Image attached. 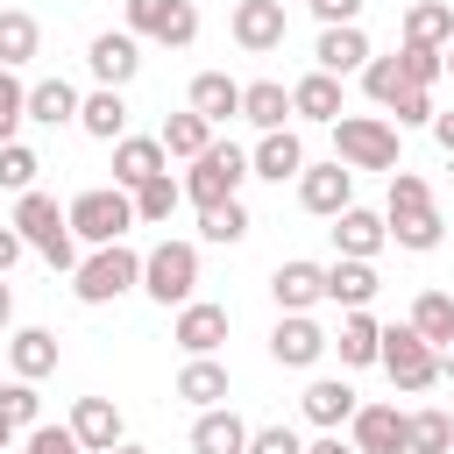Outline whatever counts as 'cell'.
<instances>
[{
	"mask_svg": "<svg viewBox=\"0 0 454 454\" xmlns=\"http://www.w3.org/2000/svg\"><path fill=\"white\" fill-rule=\"evenodd\" d=\"M71 433H78L85 454H106V447H121L128 426H121V404H114V397H78V404H71Z\"/></svg>",
	"mask_w": 454,
	"mask_h": 454,
	"instance_id": "cell-13",
	"label": "cell"
},
{
	"mask_svg": "<svg viewBox=\"0 0 454 454\" xmlns=\"http://www.w3.org/2000/svg\"><path fill=\"white\" fill-rule=\"evenodd\" d=\"M142 284V255L128 248V241H106V248H92L78 270H71V291H78V305H114L121 291H135Z\"/></svg>",
	"mask_w": 454,
	"mask_h": 454,
	"instance_id": "cell-2",
	"label": "cell"
},
{
	"mask_svg": "<svg viewBox=\"0 0 454 454\" xmlns=\"http://www.w3.org/2000/svg\"><path fill=\"white\" fill-rule=\"evenodd\" d=\"M192 114H206L213 128L234 121V114H241V85H234L227 71H199V78H192Z\"/></svg>",
	"mask_w": 454,
	"mask_h": 454,
	"instance_id": "cell-27",
	"label": "cell"
},
{
	"mask_svg": "<svg viewBox=\"0 0 454 454\" xmlns=\"http://www.w3.org/2000/svg\"><path fill=\"white\" fill-rule=\"evenodd\" d=\"M106 454H149V447H128V440H121V447H106Z\"/></svg>",
	"mask_w": 454,
	"mask_h": 454,
	"instance_id": "cell-56",
	"label": "cell"
},
{
	"mask_svg": "<svg viewBox=\"0 0 454 454\" xmlns=\"http://www.w3.org/2000/svg\"><path fill=\"white\" fill-rule=\"evenodd\" d=\"M199 234H206V241H241V234H248V213H241V199H220V206H206V213H199Z\"/></svg>",
	"mask_w": 454,
	"mask_h": 454,
	"instance_id": "cell-40",
	"label": "cell"
},
{
	"mask_svg": "<svg viewBox=\"0 0 454 454\" xmlns=\"http://www.w3.org/2000/svg\"><path fill=\"white\" fill-rule=\"evenodd\" d=\"M312 57H319V71H333V78H340V71H362V64H369V35H362L355 21L319 28V50H312Z\"/></svg>",
	"mask_w": 454,
	"mask_h": 454,
	"instance_id": "cell-25",
	"label": "cell"
},
{
	"mask_svg": "<svg viewBox=\"0 0 454 454\" xmlns=\"http://www.w3.org/2000/svg\"><path fill=\"white\" fill-rule=\"evenodd\" d=\"M78 128H85L92 142H121V135H128V99H121L114 85L85 92V99H78Z\"/></svg>",
	"mask_w": 454,
	"mask_h": 454,
	"instance_id": "cell-22",
	"label": "cell"
},
{
	"mask_svg": "<svg viewBox=\"0 0 454 454\" xmlns=\"http://www.w3.org/2000/svg\"><path fill=\"white\" fill-rule=\"evenodd\" d=\"M21 248H28V241H21V234H14V220H7V227H0V277L21 262Z\"/></svg>",
	"mask_w": 454,
	"mask_h": 454,
	"instance_id": "cell-50",
	"label": "cell"
},
{
	"mask_svg": "<svg viewBox=\"0 0 454 454\" xmlns=\"http://www.w3.org/2000/svg\"><path fill=\"white\" fill-rule=\"evenodd\" d=\"M7 369H14L21 383L50 376V369H57V333H50V326H21V333L7 340Z\"/></svg>",
	"mask_w": 454,
	"mask_h": 454,
	"instance_id": "cell-24",
	"label": "cell"
},
{
	"mask_svg": "<svg viewBox=\"0 0 454 454\" xmlns=\"http://www.w3.org/2000/svg\"><path fill=\"white\" fill-rule=\"evenodd\" d=\"M426 206H433V184L397 163V170H390V206H383V220H404V213H426Z\"/></svg>",
	"mask_w": 454,
	"mask_h": 454,
	"instance_id": "cell-37",
	"label": "cell"
},
{
	"mask_svg": "<svg viewBox=\"0 0 454 454\" xmlns=\"http://www.w3.org/2000/svg\"><path fill=\"white\" fill-rule=\"evenodd\" d=\"M21 454H85L71 426H28V447Z\"/></svg>",
	"mask_w": 454,
	"mask_h": 454,
	"instance_id": "cell-48",
	"label": "cell"
},
{
	"mask_svg": "<svg viewBox=\"0 0 454 454\" xmlns=\"http://www.w3.org/2000/svg\"><path fill=\"white\" fill-rule=\"evenodd\" d=\"M28 121V85L0 64V142H14V128Z\"/></svg>",
	"mask_w": 454,
	"mask_h": 454,
	"instance_id": "cell-43",
	"label": "cell"
},
{
	"mask_svg": "<svg viewBox=\"0 0 454 454\" xmlns=\"http://www.w3.org/2000/svg\"><path fill=\"white\" fill-rule=\"evenodd\" d=\"M128 35H149V43L184 50L199 35V7L192 0H128Z\"/></svg>",
	"mask_w": 454,
	"mask_h": 454,
	"instance_id": "cell-9",
	"label": "cell"
},
{
	"mask_svg": "<svg viewBox=\"0 0 454 454\" xmlns=\"http://www.w3.org/2000/svg\"><path fill=\"white\" fill-rule=\"evenodd\" d=\"M404 85H411V78H404V64H397V57H369V64H362V92H369L376 106H390Z\"/></svg>",
	"mask_w": 454,
	"mask_h": 454,
	"instance_id": "cell-38",
	"label": "cell"
},
{
	"mask_svg": "<svg viewBox=\"0 0 454 454\" xmlns=\"http://www.w3.org/2000/svg\"><path fill=\"white\" fill-rule=\"evenodd\" d=\"M248 447V426L227 411V404H206L192 419V454H241Z\"/></svg>",
	"mask_w": 454,
	"mask_h": 454,
	"instance_id": "cell-21",
	"label": "cell"
},
{
	"mask_svg": "<svg viewBox=\"0 0 454 454\" xmlns=\"http://www.w3.org/2000/svg\"><path fill=\"white\" fill-rule=\"evenodd\" d=\"M440 64H447V78H454V35H447V50H440Z\"/></svg>",
	"mask_w": 454,
	"mask_h": 454,
	"instance_id": "cell-55",
	"label": "cell"
},
{
	"mask_svg": "<svg viewBox=\"0 0 454 454\" xmlns=\"http://www.w3.org/2000/svg\"><path fill=\"white\" fill-rule=\"evenodd\" d=\"M128 199H135V220H149V227H163V220L177 213V199H184V184H177L170 170H156V177H149V184H135Z\"/></svg>",
	"mask_w": 454,
	"mask_h": 454,
	"instance_id": "cell-35",
	"label": "cell"
},
{
	"mask_svg": "<svg viewBox=\"0 0 454 454\" xmlns=\"http://www.w3.org/2000/svg\"><path fill=\"white\" fill-rule=\"evenodd\" d=\"M298 206L333 220L340 206H355V170H348L340 156H333V163H305V170H298Z\"/></svg>",
	"mask_w": 454,
	"mask_h": 454,
	"instance_id": "cell-10",
	"label": "cell"
},
{
	"mask_svg": "<svg viewBox=\"0 0 454 454\" xmlns=\"http://www.w3.org/2000/svg\"><path fill=\"white\" fill-rule=\"evenodd\" d=\"M35 170H43V163H35L28 142H0V192H28Z\"/></svg>",
	"mask_w": 454,
	"mask_h": 454,
	"instance_id": "cell-42",
	"label": "cell"
},
{
	"mask_svg": "<svg viewBox=\"0 0 454 454\" xmlns=\"http://www.w3.org/2000/svg\"><path fill=\"white\" fill-rule=\"evenodd\" d=\"M163 163H170V156H163V142H156V135H121V142H114V184H121V192L149 184Z\"/></svg>",
	"mask_w": 454,
	"mask_h": 454,
	"instance_id": "cell-16",
	"label": "cell"
},
{
	"mask_svg": "<svg viewBox=\"0 0 454 454\" xmlns=\"http://www.w3.org/2000/svg\"><path fill=\"white\" fill-rule=\"evenodd\" d=\"M305 454H355V447H340V433H326V440H312Z\"/></svg>",
	"mask_w": 454,
	"mask_h": 454,
	"instance_id": "cell-52",
	"label": "cell"
},
{
	"mask_svg": "<svg viewBox=\"0 0 454 454\" xmlns=\"http://www.w3.org/2000/svg\"><path fill=\"white\" fill-rule=\"evenodd\" d=\"M348 447L355 454H411V411H397V404H355V419H348Z\"/></svg>",
	"mask_w": 454,
	"mask_h": 454,
	"instance_id": "cell-8",
	"label": "cell"
},
{
	"mask_svg": "<svg viewBox=\"0 0 454 454\" xmlns=\"http://www.w3.org/2000/svg\"><path fill=\"white\" fill-rule=\"evenodd\" d=\"M390 114H397V128H419V121H433V85H404V92L390 99Z\"/></svg>",
	"mask_w": 454,
	"mask_h": 454,
	"instance_id": "cell-46",
	"label": "cell"
},
{
	"mask_svg": "<svg viewBox=\"0 0 454 454\" xmlns=\"http://www.w3.org/2000/svg\"><path fill=\"white\" fill-rule=\"evenodd\" d=\"M447 35H454V7H447V0H419V7L404 14V43L447 50Z\"/></svg>",
	"mask_w": 454,
	"mask_h": 454,
	"instance_id": "cell-33",
	"label": "cell"
},
{
	"mask_svg": "<svg viewBox=\"0 0 454 454\" xmlns=\"http://www.w3.org/2000/svg\"><path fill=\"white\" fill-rule=\"evenodd\" d=\"M397 64H404V78H411V85H433V78H447L440 50H426V43H404V50H397Z\"/></svg>",
	"mask_w": 454,
	"mask_h": 454,
	"instance_id": "cell-45",
	"label": "cell"
},
{
	"mask_svg": "<svg viewBox=\"0 0 454 454\" xmlns=\"http://www.w3.org/2000/svg\"><path fill=\"white\" fill-rule=\"evenodd\" d=\"M28 121H43V128L78 121V85H71V78H43V85H28Z\"/></svg>",
	"mask_w": 454,
	"mask_h": 454,
	"instance_id": "cell-28",
	"label": "cell"
},
{
	"mask_svg": "<svg viewBox=\"0 0 454 454\" xmlns=\"http://www.w3.org/2000/svg\"><path fill=\"white\" fill-rule=\"evenodd\" d=\"M241 454H305V440H298V433H291V426H255V433H248V447H241Z\"/></svg>",
	"mask_w": 454,
	"mask_h": 454,
	"instance_id": "cell-47",
	"label": "cell"
},
{
	"mask_svg": "<svg viewBox=\"0 0 454 454\" xmlns=\"http://www.w3.org/2000/svg\"><path fill=\"white\" fill-rule=\"evenodd\" d=\"M85 64H92V78H99V85H114V92H121V85L142 71V35H128V28H106V35H92Z\"/></svg>",
	"mask_w": 454,
	"mask_h": 454,
	"instance_id": "cell-11",
	"label": "cell"
},
{
	"mask_svg": "<svg viewBox=\"0 0 454 454\" xmlns=\"http://www.w3.org/2000/svg\"><path fill=\"white\" fill-rule=\"evenodd\" d=\"M305 170V142L291 135V128H270L262 142H255V156H248V177H270V184H284V177H298Z\"/></svg>",
	"mask_w": 454,
	"mask_h": 454,
	"instance_id": "cell-15",
	"label": "cell"
},
{
	"mask_svg": "<svg viewBox=\"0 0 454 454\" xmlns=\"http://www.w3.org/2000/svg\"><path fill=\"white\" fill-rule=\"evenodd\" d=\"M284 114H291V85H277V78L241 85V121H255V128L270 135V128H284Z\"/></svg>",
	"mask_w": 454,
	"mask_h": 454,
	"instance_id": "cell-29",
	"label": "cell"
},
{
	"mask_svg": "<svg viewBox=\"0 0 454 454\" xmlns=\"http://www.w3.org/2000/svg\"><path fill=\"white\" fill-rule=\"evenodd\" d=\"M433 355H440V376H454V333H447V340H440Z\"/></svg>",
	"mask_w": 454,
	"mask_h": 454,
	"instance_id": "cell-53",
	"label": "cell"
},
{
	"mask_svg": "<svg viewBox=\"0 0 454 454\" xmlns=\"http://www.w3.org/2000/svg\"><path fill=\"white\" fill-rule=\"evenodd\" d=\"M241 177H248V156L234 149V142H206L199 156H192V170L177 177L184 184V199L206 213V206H220V199H234L241 192Z\"/></svg>",
	"mask_w": 454,
	"mask_h": 454,
	"instance_id": "cell-5",
	"label": "cell"
},
{
	"mask_svg": "<svg viewBox=\"0 0 454 454\" xmlns=\"http://www.w3.org/2000/svg\"><path fill=\"white\" fill-rule=\"evenodd\" d=\"M376 362L390 369V383H397V390H433V383H440V355H433V340H419L411 326H383Z\"/></svg>",
	"mask_w": 454,
	"mask_h": 454,
	"instance_id": "cell-7",
	"label": "cell"
},
{
	"mask_svg": "<svg viewBox=\"0 0 454 454\" xmlns=\"http://www.w3.org/2000/svg\"><path fill=\"white\" fill-rule=\"evenodd\" d=\"M142 291H149L156 305H184V298L199 291V248H192V241H156V248L142 255Z\"/></svg>",
	"mask_w": 454,
	"mask_h": 454,
	"instance_id": "cell-6",
	"label": "cell"
},
{
	"mask_svg": "<svg viewBox=\"0 0 454 454\" xmlns=\"http://www.w3.org/2000/svg\"><path fill=\"white\" fill-rule=\"evenodd\" d=\"M270 355H277L284 369H312V362L326 355V333H319L305 312H284V319H277V333H270Z\"/></svg>",
	"mask_w": 454,
	"mask_h": 454,
	"instance_id": "cell-14",
	"label": "cell"
},
{
	"mask_svg": "<svg viewBox=\"0 0 454 454\" xmlns=\"http://www.w3.org/2000/svg\"><path fill=\"white\" fill-rule=\"evenodd\" d=\"M447 419H454V411H447Z\"/></svg>",
	"mask_w": 454,
	"mask_h": 454,
	"instance_id": "cell-58",
	"label": "cell"
},
{
	"mask_svg": "<svg viewBox=\"0 0 454 454\" xmlns=\"http://www.w3.org/2000/svg\"><path fill=\"white\" fill-rule=\"evenodd\" d=\"M291 114H305V121H340V78L333 71H305L298 85H291Z\"/></svg>",
	"mask_w": 454,
	"mask_h": 454,
	"instance_id": "cell-26",
	"label": "cell"
},
{
	"mask_svg": "<svg viewBox=\"0 0 454 454\" xmlns=\"http://www.w3.org/2000/svg\"><path fill=\"white\" fill-rule=\"evenodd\" d=\"M326 348H340V362H348V369H369V362H376V348H383V326L369 319V305H355V312L340 319V333H326Z\"/></svg>",
	"mask_w": 454,
	"mask_h": 454,
	"instance_id": "cell-23",
	"label": "cell"
},
{
	"mask_svg": "<svg viewBox=\"0 0 454 454\" xmlns=\"http://www.w3.org/2000/svg\"><path fill=\"white\" fill-rule=\"evenodd\" d=\"M326 298H333V305H348V312H355V305H369V298H376V270H369V262H355V255H340V262L326 270Z\"/></svg>",
	"mask_w": 454,
	"mask_h": 454,
	"instance_id": "cell-31",
	"label": "cell"
},
{
	"mask_svg": "<svg viewBox=\"0 0 454 454\" xmlns=\"http://www.w3.org/2000/svg\"><path fill=\"white\" fill-rule=\"evenodd\" d=\"M35 50H43V28H35V14L7 7V14H0V64H7V71H21Z\"/></svg>",
	"mask_w": 454,
	"mask_h": 454,
	"instance_id": "cell-32",
	"label": "cell"
},
{
	"mask_svg": "<svg viewBox=\"0 0 454 454\" xmlns=\"http://www.w3.org/2000/svg\"><path fill=\"white\" fill-rule=\"evenodd\" d=\"M170 340H177L184 355H213V348L227 340V305L184 298V305H177V326H170Z\"/></svg>",
	"mask_w": 454,
	"mask_h": 454,
	"instance_id": "cell-12",
	"label": "cell"
},
{
	"mask_svg": "<svg viewBox=\"0 0 454 454\" xmlns=\"http://www.w3.org/2000/svg\"><path fill=\"white\" fill-rule=\"evenodd\" d=\"M234 43L255 50V57L277 50V43H284V0H241V7H234Z\"/></svg>",
	"mask_w": 454,
	"mask_h": 454,
	"instance_id": "cell-18",
	"label": "cell"
},
{
	"mask_svg": "<svg viewBox=\"0 0 454 454\" xmlns=\"http://www.w3.org/2000/svg\"><path fill=\"white\" fill-rule=\"evenodd\" d=\"M298 404H305V419H312L319 433H333V426H348V419H355V404H362V397H355L340 376H319V383H305V397H298Z\"/></svg>",
	"mask_w": 454,
	"mask_h": 454,
	"instance_id": "cell-20",
	"label": "cell"
},
{
	"mask_svg": "<svg viewBox=\"0 0 454 454\" xmlns=\"http://www.w3.org/2000/svg\"><path fill=\"white\" fill-rule=\"evenodd\" d=\"M383 234H390L397 248H440V213L426 206V213H404V220H383Z\"/></svg>",
	"mask_w": 454,
	"mask_h": 454,
	"instance_id": "cell-39",
	"label": "cell"
},
{
	"mask_svg": "<svg viewBox=\"0 0 454 454\" xmlns=\"http://www.w3.org/2000/svg\"><path fill=\"white\" fill-rule=\"evenodd\" d=\"M305 7H312L326 28H340V21H362V0H305Z\"/></svg>",
	"mask_w": 454,
	"mask_h": 454,
	"instance_id": "cell-49",
	"label": "cell"
},
{
	"mask_svg": "<svg viewBox=\"0 0 454 454\" xmlns=\"http://www.w3.org/2000/svg\"><path fill=\"white\" fill-rule=\"evenodd\" d=\"M426 128H433V142H440V149H447V156H454V114H433V121H426Z\"/></svg>",
	"mask_w": 454,
	"mask_h": 454,
	"instance_id": "cell-51",
	"label": "cell"
},
{
	"mask_svg": "<svg viewBox=\"0 0 454 454\" xmlns=\"http://www.w3.org/2000/svg\"><path fill=\"white\" fill-rule=\"evenodd\" d=\"M156 142H163V156H184V163H192V156L213 142V121L184 106V114H170V121H163V135H156Z\"/></svg>",
	"mask_w": 454,
	"mask_h": 454,
	"instance_id": "cell-34",
	"label": "cell"
},
{
	"mask_svg": "<svg viewBox=\"0 0 454 454\" xmlns=\"http://www.w3.org/2000/svg\"><path fill=\"white\" fill-rule=\"evenodd\" d=\"M454 447V419L447 411H411V454H447Z\"/></svg>",
	"mask_w": 454,
	"mask_h": 454,
	"instance_id": "cell-41",
	"label": "cell"
},
{
	"mask_svg": "<svg viewBox=\"0 0 454 454\" xmlns=\"http://www.w3.org/2000/svg\"><path fill=\"white\" fill-rule=\"evenodd\" d=\"M177 397H184V404H199V411H206V404H220V397H227V369H220L213 355H192V362L177 369Z\"/></svg>",
	"mask_w": 454,
	"mask_h": 454,
	"instance_id": "cell-30",
	"label": "cell"
},
{
	"mask_svg": "<svg viewBox=\"0 0 454 454\" xmlns=\"http://www.w3.org/2000/svg\"><path fill=\"white\" fill-rule=\"evenodd\" d=\"M7 440H14V426H7V419H0V447H7Z\"/></svg>",
	"mask_w": 454,
	"mask_h": 454,
	"instance_id": "cell-57",
	"label": "cell"
},
{
	"mask_svg": "<svg viewBox=\"0 0 454 454\" xmlns=\"http://www.w3.org/2000/svg\"><path fill=\"white\" fill-rule=\"evenodd\" d=\"M383 241H390V234H383V213H362V206H340V213H333V248H340V255L369 262Z\"/></svg>",
	"mask_w": 454,
	"mask_h": 454,
	"instance_id": "cell-19",
	"label": "cell"
},
{
	"mask_svg": "<svg viewBox=\"0 0 454 454\" xmlns=\"http://www.w3.org/2000/svg\"><path fill=\"white\" fill-rule=\"evenodd\" d=\"M14 234L50 262V270H78V234H71V220H64V206L50 199V192H14Z\"/></svg>",
	"mask_w": 454,
	"mask_h": 454,
	"instance_id": "cell-1",
	"label": "cell"
},
{
	"mask_svg": "<svg viewBox=\"0 0 454 454\" xmlns=\"http://www.w3.org/2000/svg\"><path fill=\"white\" fill-rule=\"evenodd\" d=\"M333 156L348 170H397V128L383 114H340L333 121Z\"/></svg>",
	"mask_w": 454,
	"mask_h": 454,
	"instance_id": "cell-3",
	"label": "cell"
},
{
	"mask_svg": "<svg viewBox=\"0 0 454 454\" xmlns=\"http://www.w3.org/2000/svg\"><path fill=\"white\" fill-rule=\"evenodd\" d=\"M7 319H14V291H7V277H0V333H7Z\"/></svg>",
	"mask_w": 454,
	"mask_h": 454,
	"instance_id": "cell-54",
	"label": "cell"
},
{
	"mask_svg": "<svg viewBox=\"0 0 454 454\" xmlns=\"http://www.w3.org/2000/svg\"><path fill=\"white\" fill-rule=\"evenodd\" d=\"M35 411H43L35 383H21V376H14V383L0 390V419H7V426H35Z\"/></svg>",
	"mask_w": 454,
	"mask_h": 454,
	"instance_id": "cell-44",
	"label": "cell"
},
{
	"mask_svg": "<svg viewBox=\"0 0 454 454\" xmlns=\"http://www.w3.org/2000/svg\"><path fill=\"white\" fill-rule=\"evenodd\" d=\"M411 333L440 348V340L454 333V298H447V291H419V305H411Z\"/></svg>",
	"mask_w": 454,
	"mask_h": 454,
	"instance_id": "cell-36",
	"label": "cell"
},
{
	"mask_svg": "<svg viewBox=\"0 0 454 454\" xmlns=\"http://www.w3.org/2000/svg\"><path fill=\"white\" fill-rule=\"evenodd\" d=\"M270 298H277L284 312H312V305L326 298V270H319V262H277Z\"/></svg>",
	"mask_w": 454,
	"mask_h": 454,
	"instance_id": "cell-17",
	"label": "cell"
},
{
	"mask_svg": "<svg viewBox=\"0 0 454 454\" xmlns=\"http://www.w3.org/2000/svg\"><path fill=\"white\" fill-rule=\"evenodd\" d=\"M64 220H71L78 241L106 248V241H121V234L135 227V199H128L121 184H92V192H78V199L64 206Z\"/></svg>",
	"mask_w": 454,
	"mask_h": 454,
	"instance_id": "cell-4",
	"label": "cell"
}]
</instances>
